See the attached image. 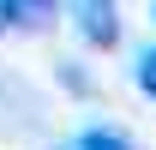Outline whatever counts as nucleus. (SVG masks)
Here are the masks:
<instances>
[{
  "label": "nucleus",
  "instance_id": "f257e3e1",
  "mask_svg": "<svg viewBox=\"0 0 156 150\" xmlns=\"http://www.w3.org/2000/svg\"><path fill=\"white\" fill-rule=\"evenodd\" d=\"M72 18H78V36L90 48H114L120 42V6L114 0H72Z\"/></svg>",
  "mask_w": 156,
  "mask_h": 150
},
{
  "label": "nucleus",
  "instance_id": "f03ea898",
  "mask_svg": "<svg viewBox=\"0 0 156 150\" xmlns=\"http://www.w3.org/2000/svg\"><path fill=\"white\" fill-rule=\"evenodd\" d=\"M60 150H132L120 132H108V126H90V132H78L72 144H60Z\"/></svg>",
  "mask_w": 156,
  "mask_h": 150
},
{
  "label": "nucleus",
  "instance_id": "7ed1b4c3",
  "mask_svg": "<svg viewBox=\"0 0 156 150\" xmlns=\"http://www.w3.org/2000/svg\"><path fill=\"white\" fill-rule=\"evenodd\" d=\"M138 90L156 102V48H144V54H138Z\"/></svg>",
  "mask_w": 156,
  "mask_h": 150
},
{
  "label": "nucleus",
  "instance_id": "20e7f679",
  "mask_svg": "<svg viewBox=\"0 0 156 150\" xmlns=\"http://www.w3.org/2000/svg\"><path fill=\"white\" fill-rule=\"evenodd\" d=\"M6 24H24V0H0V30Z\"/></svg>",
  "mask_w": 156,
  "mask_h": 150
},
{
  "label": "nucleus",
  "instance_id": "39448f33",
  "mask_svg": "<svg viewBox=\"0 0 156 150\" xmlns=\"http://www.w3.org/2000/svg\"><path fill=\"white\" fill-rule=\"evenodd\" d=\"M42 12H48V0H24V24H36Z\"/></svg>",
  "mask_w": 156,
  "mask_h": 150
}]
</instances>
